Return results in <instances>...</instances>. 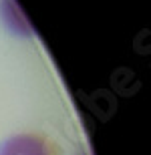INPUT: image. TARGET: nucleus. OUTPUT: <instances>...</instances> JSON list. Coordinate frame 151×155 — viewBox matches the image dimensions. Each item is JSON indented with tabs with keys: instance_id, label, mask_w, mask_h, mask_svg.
Listing matches in <instances>:
<instances>
[{
	"instance_id": "f257e3e1",
	"label": "nucleus",
	"mask_w": 151,
	"mask_h": 155,
	"mask_svg": "<svg viewBox=\"0 0 151 155\" xmlns=\"http://www.w3.org/2000/svg\"><path fill=\"white\" fill-rule=\"evenodd\" d=\"M0 155H57L47 137L38 133H18L0 145Z\"/></svg>"
}]
</instances>
